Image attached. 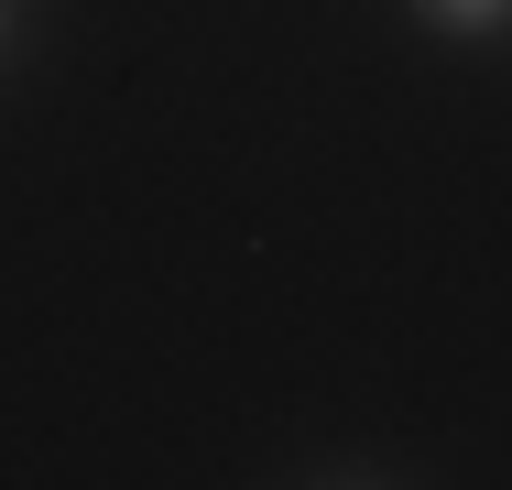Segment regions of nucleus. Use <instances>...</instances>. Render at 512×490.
Returning a JSON list of instances; mask_svg holds the SVG:
<instances>
[{"instance_id":"1","label":"nucleus","mask_w":512,"mask_h":490,"mask_svg":"<svg viewBox=\"0 0 512 490\" xmlns=\"http://www.w3.org/2000/svg\"><path fill=\"white\" fill-rule=\"evenodd\" d=\"M458 11H491V0H458Z\"/></svg>"}]
</instances>
